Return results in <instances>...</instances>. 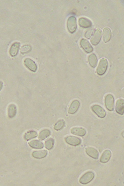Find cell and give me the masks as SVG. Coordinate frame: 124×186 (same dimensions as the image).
<instances>
[{"label":"cell","instance_id":"1","mask_svg":"<svg viewBox=\"0 0 124 186\" xmlns=\"http://www.w3.org/2000/svg\"><path fill=\"white\" fill-rule=\"evenodd\" d=\"M108 60L106 58L101 59L100 60L98 66L97 70V74L99 75H103L106 73L108 67Z\"/></svg>","mask_w":124,"mask_h":186},{"label":"cell","instance_id":"2","mask_svg":"<svg viewBox=\"0 0 124 186\" xmlns=\"http://www.w3.org/2000/svg\"><path fill=\"white\" fill-rule=\"evenodd\" d=\"M94 176V173L91 171L86 172L80 177V183L82 185H87L93 179Z\"/></svg>","mask_w":124,"mask_h":186},{"label":"cell","instance_id":"3","mask_svg":"<svg viewBox=\"0 0 124 186\" xmlns=\"http://www.w3.org/2000/svg\"><path fill=\"white\" fill-rule=\"evenodd\" d=\"M67 26L70 33H73L76 31L77 23L76 18L75 16H71L69 17L67 21Z\"/></svg>","mask_w":124,"mask_h":186},{"label":"cell","instance_id":"4","mask_svg":"<svg viewBox=\"0 0 124 186\" xmlns=\"http://www.w3.org/2000/svg\"><path fill=\"white\" fill-rule=\"evenodd\" d=\"M105 105L107 109L109 111H113L114 109V98L112 94H108L105 99Z\"/></svg>","mask_w":124,"mask_h":186},{"label":"cell","instance_id":"5","mask_svg":"<svg viewBox=\"0 0 124 186\" xmlns=\"http://www.w3.org/2000/svg\"><path fill=\"white\" fill-rule=\"evenodd\" d=\"M92 110L96 115L97 116L101 118H103L106 116V113L105 110L97 104L93 105L91 106Z\"/></svg>","mask_w":124,"mask_h":186},{"label":"cell","instance_id":"6","mask_svg":"<svg viewBox=\"0 0 124 186\" xmlns=\"http://www.w3.org/2000/svg\"><path fill=\"white\" fill-rule=\"evenodd\" d=\"M101 36L102 32L101 30L99 28L95 30L91 40L92 44L94 45L98 44L101 40Z\"/></svg>","mask_w":124,"mask_h":186},{"label":"cell","instance_id":"7","mask_svg":"<svg viewBox=\"0 0 124 186\" xmlns=\"http://www.w3.org/2000/svg\"><path fill=\"white\" fill-rule=\"evenodd\" d=\"M66 143L69 145L73 146H77L81 143V140L76 136H69L65 138Z\"/></svg>","mask_w":124,"mask_h":186},{"label":"cell","instance_id":"8","mask_svg":"<svg viewBox=\"0 0 124 186\" xmlns=\"http://www.w3.org/2000/svg\"><path fill=\"white\" fill-rule=\"evenodd\" d=\"M24 63L28 69L31 71L35 72L37 69V66L35 62L30 58H27L24 60Z\"/></svg>","mask_w":124,"mask_h":186},{"label":"cell","instance_id":"9","mask_svg":"<svg viewBox=\"0 0 124 186\" xmlns=\"http://www.w3.org/2000/svg\"><path fill=\"white\" fill-rule=\"evenodd\" d=\"M80 44L82 48L87 53H90L92 52L93 48L92 47L87 40L82 39L81 40Z\"/></svg>","mask_w":124,"mask_h":186},{"label":"cell","instance_id":"10","mask_svg":"<svg viewBox=\"0 0 124 186\" xmlns=\"http://www.w3.org/2000/svg\"><path fill=\"white\" fill-rule=\"evenodd\" d=\"M86 153L93 159H97L99 157V152L97 150L93 147H87L86 149Z\"/></svg>","mask_w":124,"mask_h":186},{"label":"cell","instance_id":"11","mask_svg":"<svg viewBox=\"0 0 124 186\" xmlns=\"http://www.w3.org/2000/svg\"><path fill=\"white\" fill-rule=\"evenodd\" d=\"M71 134L77 136H83L86 134V130L85 129L79 127H75L71 129Z\"/></svg>","mask_w":124,"mask_h":186},{"label":"cell","instance_id":"12","mask_svg":"<svg viewBox=\"0 0 124 186\" xmlns=\"http://www.w3.org/2000/svg\"><path fill=\"white\" fill-rule=\"evenodd\" d=\"M80 102L78 100H74L71 103L69 109L68 113L72 114L76 113L80 107Z\"/></svg>","mask_w":124,"mask_h":186},{"label":"cell","instance_id":"13","mask_svg":"<svg viewBox=\"0 0 124 186\" xmlns=\"http://www.w3.org/2000/svg\"><path fill=\"white\" fill-rule=\"evenodd\" d=\"M124 100L123 99H120L116 102V111L121 115L124 113Z\"/></svg>","mask_w":124,"mask_h":186},{"label":"cell","instance_id":"14","mask_svg":"<svg viewBox=\"0 0 124 186\" xmlns=\"http://www.w3.org/2000/svg\"><path fill=\"white\" fill-rule=\"evenodd\" d=\"M111 152L109 150H106L103 153L100 161L102 163H106L109 161L111 156Z\"/></svg>","mask_w":124,"mask_h":186},{"label":"cell","instance_id":"15","mask_svg":"<svg viewBox=\"0 0 124 186\" xmlns=\"http://www.w3.org/2000/svg\"><path fill=\"white\" fill-rule=\"evenodd\" d=\"M7 115L10 119L13 118L16 115L17 108L16 106L14 104H11L9 105L7 107Z\"/></svg>","mask_w":124,"mask_h":186},{"label":"cell","instance_id":"16","mask_svg":"<svg viewBox=\"0 0 124 186\" xmlns=\"http://www.w3.org/2000/svg\"><path fill=\"white\" fill-rule=\"evenodd\" d=\"M79 24L82 27L87 28L92 26V22L91 20L85 18H80L79 19Z\"/></svg>","mask_w":124,"mask_h":186},{"label":"cell","instance_id":"17","mask_svg":"<svg viewBox=\"0 0 124 186\" xmlns=\"http://www.w3.org/2000/svg\"><path fill=\"white\" fill-rule=\"evenodd\" d=\"M47 154V151L45 150H40L35 151L32 153L33 157L36 159H42L46 157Z\"/></svg>","mask_w":124,"mask_h":186},{"label":"cell","instance_id":"18","mask_svg":"<svg viewBox=\"0 0 124 186\" xmlns=\"http://www.w3.org/2000/svg\"><path fill=\"white\" fill-rule=\"evenodd\" d=\"M20 46V43L15 42L11 46L9 53L12 56H15L17 54Z\"/></svg>","mask_w":124,"mask_h":186},{"label":"cell","instance_id":"19","mask_svg":"<svg viewBox=\"0 0 124 186\" xmlns=\"http://www.w3.org/2000/svg\"><path fill=\"white\" fill-rule=\"evenodd\" d=\"M111 32L109 28H105L103 31V39L105 42H108L111 38Z\"/></svg>","mask_w":124,"mask_h":186},{"label":"cell","instance_id":"20","mask_svg":"<svg viewBox=\"0 0 124 186\" xmlns=\"http://www.w3.org/2000/svg\"><path fill=\"white\" fill-rule=\"evenodd\" d=\"M30 146L34 148L41 149L44 147V144L42 142L38 140H32L29 142Z\"/></svg>","mask_w":124,"mask_h":186},{"label":"cell","instance_id":"21","mask_svg":"<svg viewBox=\"0 0 124 186\" xmlns=\"http://www.w3.org/2000/svg\"><path fill=\"white\" fill-rule=\"evenodd\" d=\"M88 62L92 67H96L97 64V56L95 54H92L88 56Z\"/></svg>","mask_w":124,"mask_h":186},{"label":"cell","instance_id":"22","mask_svg":"<svg viewBox=\"0 0 124 186\" xmlns=\"http://www.w3.org/2000/svg\"><path fill=\"white\" fill-rule=\"evenodd\" d=\"M50 131L48 129H45L39 133L38 138L39 140H44L50 135Z\"/></svg>","mask_w":124,"mask_h":186},{"label":"cell","instance_id":"23","mask_svg":"<svg viewBox=\"0 0 124 186\" xmlns=\"http://www.w3.org/2000/svg\"><path fill=\"white\" fill-rule=\"evenodd\" d=\"M37 135V132L35 131L29 130L24 134V138L26 140H28L36 137Z\"/></svg>","mask_w":124,"mask_h":186},{"label":"cell","instance_id":"24","mask_svg":"<svg viewBox=\"0 0 124 186\" xmlns=\"http://www.w3.org/2000/svg\"><path fill=\"white\" fill-rule=\"evenodd\" d=\"M54 143L53 139L50 138L47 139L45 143V147L48 150H51L53 147Z\"/></svg>","mask_w":124,"mask_h":186},{"label":"cell","instance_id":"25","mask_svg":"<svg viewBox=\"0 0 124 186\" xmlns=\"http://www.w3.org/2000/svg\"><path fill=\"white\" fill-rule=\"evenodd\" d=\"M65 124V121L63 119H60L56 123L54 126V129L56 130H61L63 127L64 126Z\"/></svg>","mask_w":124,"mask_h":186},{"label":"cell","instance_id":"26","mask_svg":"<svg viewBox=\"0 0 124 186\" xmlns=\"http://www.w3.org/2000/svg\"><path fill=\"white\" fill-rule=\"evenodd\" d=\"M32 47L29 45H25L22 46L20 49V52L22 53H26L30 52Z\"/></svg>","mask_w":124,"mask_h":186},{"label":"cell","instance_id":"27","mask_svg":"<svg viewBox=\"0 0 124 186\" xmlns=\"http://www.w3.org/2000/svg\"><path fill=\"white\" fill-rule=\"evenodd\" d=\"M93 30L91 29L86 31L85 34V37L87 39H90L93 33Z\"/></svg>","mask_w":124,"mask_h":186},{"label":"cell","instance_id":"28","mask_svg":"<svg viewBox=\"0 0 124 186\" xmlns=\"http://www.w3.org/2000/svg\"><path fill=\"white\" fill-rule=\"evenodd\" d=\"M3 86V83L1 81H0V91L1 90Z\"/></svg>","mask_w":124,"mask_h":186}]
</instances>
